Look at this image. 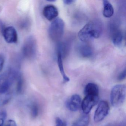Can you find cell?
Returning a JSON list of instances; mask_svg holds the SVG:
<instances>
[{
  "mask_svg": "<svg viewBox=\"0 0 126 126\" xmlns=\"http://www.w3.org/2000/svg\"><path fill=\"white\" fill-rule=\"evenodd\" d=\"M126 87L125 85L118 84L112 88L110 101L112 105L118 107L122 105L126 98Z\"/></svg>",
  "mask_w": 126,
  "mask_h": 126,
  "instance_id": "obj_3",
  "label": "cell"
},
{
  "mask_svg": "<svg viewBox=\"0 0 126 126\" xmlns=\"http://www.w3.org/2000/svg\"><path fill=\"white\" fill-rule=\"evenodd\" d=\"M11 95L9 93L5 94H0V106L6 104L10 100Z\"/></svg>",
  "mask_w": 126,
  "mask_h": 126,
  "instance_id": "obj_18",
  "label": "cell"
},
{
  "mask_svg": "<svg viewBox=\"0 0 126 126\" xmlns=\"http://www.w3.org/2000/svg\"><path fill=\"white\" fill-rule=\"evenodd\" d=\"M23 51L24 56L29 59L33 58L36 52V42L35 39L30 37L26 39L23 45Z\"/></svg>",
  "mask_w": 126,
  "mask_h": 126,
  "instance_id": "obj_5",
  "label": "cell"
},
{
  "mask_svg": "<svg viewBox=\"0 0 126 126\" xmlns=\"http://www.w3.org/2000/svg\"><path fill=\"white\" fill-rule=\"evenodd\" d=\"M30 115L33 118H35L38 116L39 113V107L36 102H31L29 105Z\"/></svg>",
  "mask_w": 126,
  "mask_h": 126,
  "instance_id": "obj_17",
  "label": "cell"
},
{
  "mask_svg": "<svg viewBox=\"0 0 126 126\" xmlns=\"http://www.w3.org/2000/svg\"><path fill=\"white\" fill-rule=\"evenodd\" d=\"M4 126H17V125L14 120L9 119L6 122Z\"/></svg>",
  "mask_w": 126,
  "mask_h": 126,
  "instance_id": "obj_21",
  "label": "cell"
},
{
  "mask_svg": "<svg viewBox=\"0 0 126 126\" xmlns=\"http://www.w3.org/2000/svg\"><path fill=\"white\" fill-rule=\"evenodd\" d=\"M20 74L13 70H9L0 75V94L8 93L11 87Z\"/></svg>",
  "mask_w": 126,
  "mask_h": 126,
  "instance_id": "obj_2",
  "label": "cell"
},
{
  "mask_svg": "<svg viewBox=\"0 0 126 126\" xmlns=\"http://www.w3.org/2000/svg\"><path fill=\"white\" fill-rule=\"evenodd\" d=\"M64 21L60 18H57L52 22L49 27V34L53 41L60 40L64 33Z\"/></svg>",
  "mask_w": 126,
  "mask_h": 126,
  "instance_id": "obj_4",
  "label": "cell"
},
{
  "mask_svg": "<svg viewBox=\"0 0 126 126\" xmlns=\"http://www.w3.org/2000/svg\"><path fill=\"white\" fill-rule=\"evenodd\" d=\"M106 126H117V125H107Z\"/></svg>",
  "mask_w": 126,
  "mask_h": 126,
  "instance_id": "obj_25",
  "label": "cell"
},
{
  "mask_svg": "<svg viewBox=\"0 0 126 126\" xmlns=\"http://www.w3.org/2000/svg\"><path fill=\"white\" fill-rule=\"evenodd\" d=\"M44 17L49 21L56 19L59 14L56 7L53 5H48L44 7L43 11Z\"/></svg>",
  "mask_w": 126,
  "mask_h": 126,
  "instance_id": "obj_10",
  "label": "cell"
},
{
  "mask_svg": "<svg viewBox=\"0 0 126 126\" xmlns=\"http://www.w3.org/2000/svg\"><path fill=\"white\" fill-rule=\"evenodd\" d=\"M5 63V59L3 56L0 55V73L2 70Z\"/></svg>",
  "mask_w": 126,
  "mask_h": 126,
  "instance_id": "obj_23",
  "label": "cell"
},
{
  "mask_svg": "<svg viewBox=\"0 0 126 126\" xmlns=\"http://www.w3.org/2000/svg\"><path fill=\"white\" fill-rule=\"evenodd\" d=\"M110 107L107 102L101 101L99 102L95 112L94 120L96 122L103 120L108 115Z\"/></svg>",
  "mask_w": 126,
  "mask_h": 126,
  "instance_id": "obj_6",
  "label": "cell"
},
{
  "mask_svg": "<svg viewBox=\"0 0 126 126\" xmlns=\"http://www.w3.org/2000/svg\"><path fill=\"white\" fill-rule=\"evenodd\" d=\"M57 63H58L60 72L62 76L64 81L65 82H69L70 81V79L66 75L64 70V67H63L62 55V53L59 52H58V56H57Z\"/></svg>",
  "mask_w": 126,
  "mask_h": 126,
  "instance_id": "obj_14",
  "label": "cell"
},
{
  "mask_svg": "<svg viewBox=\"0 0 126 126\" xmlns=\"http://www.w3.org/2000/svg\"><path fill=\"white\" fill-rule=\"evenodd\" d=\"M74 2V0H63L64 3L66 4V5H70V4H72Z\"/></svg>",
  "mask_w": 126,
  "mask_h": 126,
  "instance_id": "obj_24",
  "label": "cell"
},
{
  "mask_svg": "<svg viewBox=\"0 0 126 126\" xmlns=\"http://www.w3.org/2000/svg\"><path fill=\"white\" fill-rule=\"evenodd\" d=\"M77 51L82 57L88 58L93 54V51L91 48L87 44L82 43L79 44L77 47Z\"/></svg>",
  "mask_w": 126,
  "mask_h": 126,
  "instance_id": "obj_11",
  "label": "cell"
},
{
  "mask_svg": "<svg viewBox=\"0 0 126 126\" xmlns=\"http://www.w3.org/2000/svg\"><path fill=\"white\" fill-rule=\"evenodd\" d=\"M112 40L113 44L116 46H119L121 45L123 40V35L121 31L117 30L113 33Z\"/></svg>",
  "mask_w": 126,
  "mask_h": 126,
  "instance_id": "obj_16",
  "label": "cell"
},
{
  "mask_svg": "<svg viewBox=\"0 0 126 126\" xmlns=\"http://www.w3.org/2000/svg\"><path fill=\"white\" fill-rule=\"evenodd\" d=\"M55 126H67V123L59 118H57L56 119Z\"/></svg>",
  "mask_w": 126,
  "mask_h": 126,
  "instance_id": "obj_20",
  "label": "cell"
},
{
  "mask_svg": "<svg viewBox=\"0 0 126 126\" xmlns=\"http://www.w3.org/2000/svg\"><path fill=\"white\" fill-rule=\"evenodd\" d=\"M84 93L85 96H99L98 87L94 83H88L85 87Z\"/></svg>",
  "mask_w": 126,
  "mask_h": 126,
  "instance_id": "obj_12",
  "label": "cell"
},
{
  "mask_svg": "<svg viewBox=\"0 0 126 126\" xmlns=\"http://www.w3.org/2000/svg\"><path fill=\"white\" fill-rule=\"evenodd\" d=\"M81 102V99L79 95L77 94H74L67 101L66 105L71 111L76 112L79 109Z\"/></svg>",
  "mask_w": 126,
  "mask_h": 126,
  "instance_id": "obj_9",
  "label": "cell"
},
{
  "mask_svg": "<svg viewBox=\"0 0 126 126\" xmlns=\"http://www.w3.org/2000/svg\"><path fill=\"white\" fill-rule=\"evenodd\" d=\"M7 117V112L5 110L0 111V126H4L5 119Z\"/></svg>",
  "mask_w": 126,
  "mask_h": 126,
  "instance_id": "obj_19",
  "label": "cell"
},
{
  "mask_svg": "<svg viewBox=\"0 0 126 126\" xmlns=\"http://www.w3.org/2000/svg\"><path fill=\"white\" fill-rule=\"evenodd\" d=\"M90 122L89 115L85 114L79 117L72 124V126H88Z\"/></svg>",
  "mask_w": 126,
  "mask_h": 126,
  "instance_id": "obj_15",
  "label": "cell"
},
{
  "mask_svg": "<svg viewBox=\"0 0 126 126\" xmlns=\"http://www.w3.org/2000/svg\"><path fill=\"white\" fill-rule=\"evenodd\" d=\"M3 35L6 42L8 43H16L18 40L17 32L13 26H8L5 28L3 32Z\"/></svg>",
  "mask_w": 126,
  "mask_h": 126,
  "instance_id": "obj_8",
  "label": "cell"
},
{
  "mask_svg": "<svg viewBox=\"0 0 126 126\" xmlns=\"http://www.w3.org/2000/svg\"><path fill=\"white\" fill-rule=\"evenodd\" d=\"M126 77V70L125 69L119 75L118 79L119 81H121L124 80Z\"/></svg>",
  "mask_w": 126,
  "mask_h": 126,
  "instance_id": "obj_22",
  "label": "cell"
},
{
  "mask_svg": "<svg viewBox=\"0 0 126 126\" xmlns=\"http://www.w3.org/2000/svg\"><path fill=\"white\" fill-rule=\"evenodd\" d=\"M99 99V96H85L81 104L83 112L85 114L88 115L93 107L98 103Z\"/></svg>",
  "mask_w": 126,
  "mask_h": 126,
  "instance_id": "obj_7",
  "label": "cell"
},
{
  "mask_svg": "<svg viewBox=\"0 0 126 126\" xmlns=\"http://www.w3.org/2000/svg\"><path fill=\"white\" fill-rule=\"evenodd\" d=\"M102 31L101 23L97 20L91 21L85 25L79 32L78 36L82 42H87L101 36Z\"/></svg>",
  "mask_w": 126,
  "mask_h": 126,
  "instance_id": "obj_1",
  "label": "cell"
},
{
  "mask_svg": "<svg viewBox=\"0 0 126 126\" xmlns=\"http://www.w3.org/2000/svg\"><path fill=\"white\" fill-rule=\"evenodd\" d=\"M103 3L104 5L103 14L104 17L106 18L111 17L114 14L113 6L109 1L106 0H103Z\"/></svg>",
  "mask_w": 126,
  "mask_h": 126,
  "instance_id": "obj_13",
  "label": "cell"
}]
</instances>
